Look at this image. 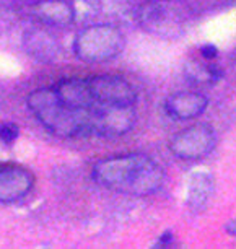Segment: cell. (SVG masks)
<instances>
[{
  "label": "cell",
  "mask_w": 236,
  "mask_h": 249,
  "mask_svg": "<svg viewBox=\"0 0 236 249\" xmlns=\"http://www.w3.org/2000/svg\"><path fill=\"white\" fill-rule=\"evenodd\" d=\"M100 186L127 196H148L163 184V168L144 153H126L105 158L93 168Z\"/></svg>",
  "instance_id": "1"
},
{
  "label": "cell",
  "mask_w": 236,
  "mask_h": 249,
  "mask_svg": "<svg viewBox=\"0 0 236 249\" xmlns=\"http://www.w3.org/2000/svg\"><path fill=\"white\" fill-rule=\"evenodd\" d=\"M33 116L44 127L59 137H87L91 135L90 111H77L64 105L54 88H37L26 98Z\"/></svg>",
  "instance_id": "2"
},
{
  "label": "cell",
  "mask_w": 236,
  "mask_h": 249,
  "mask_svg": "<svg viewBox=\"0 0 236 249\" xmlns=\"http://www.w3.org/2000/svg\"><path fill=\"white\" fill-rule=\"evenodd\" d=\"M124 49V36L116 26L91 25L75 36L73 53L85 62H106Z\"/></svg>",
  "instance_id": "3"
},
{
  "label": "cell",
  "mask_w": 236,
  "mask_h": 249,
  "mask_svg": "<svg viewBox=\"0 0 236 249\" xmlns=\"http://www.w3.org/2000/svg\"><path fill=\"white\" fill-rule=\"evenodd\" d=\"M140 26L152 35L162 37H176L182 35L186 15L181 5L171 0H148L137 10Z\"/></svg>",
  "instance_id": "4"
},
{
  "label": "cell",
  "mask_w": 236,
  "mask_h": 249,
  "mask_svg": "<svg viewBox=\"0 0 236 249\" xmlns=\"http://www.w3.org/2000/svg\"><path fill=\"white\" fill-rule=\"evenodd\" d=\"M88 87L96 106H134L137 93L127 80L117 75H94L90 77Z\"/></svg>",
  "instance_id": "5"
},
{
  "label": "cell",
  "mask_w": 236,
  "mask_h": 249,
  "mask_svg": "<svg viewBox=\"0 0 236 249\" xmlns=\"http://www.w3.org/2000/svg\"><path fill=\"white\" fill-rule=\"evenodd\" d=\"M91 135L119 137L127 134L135 124L134 106H96L90 111Z\"/></svg>",
  "instance_id": "6"
},
{
  "label": "cell",
  "mask_w": 236,
  "mask_h": 249,
  "mask_svg": "<svg viewBox=\"0 0 236 249\" xmlns=\"http://www.w3.org/2000/svg\"><path fill=\"white\" fill-rule=\"evenodd\" d=\"M215 147V132L210 125L197 124L176 134L169 142V150L181 160H199Z\"/></svg>",
  "instance_id": "7"
},
{
  "label": "cell",
  "mask_w": 236,
  "mask_h": 249,
  "mask_svg": "<svg viewBox=\"0 0 236 249\" xmlns=\"http://www.w3.org/2000/svg\"><path fill=\"white\" fill-rule=\"evenodd\" d=\"M35 176L18 164H0V202L20 200L33 189Z\"/></svg>",
  "instance_id": "8"
},
{
  "label": "cell",
  "mask_w": 236,
  "mask_h": 249,
  "mask_svg": "<svg viewBox=\"0 0 236 249\" xmlns=\"http://www.w3.org/2000/svg\"><path fill=\"white\" fill-rule=\"evenodd\" d=\"M59 100L72 109L91 111L94 107V100L91 96L87 78H65L60 80L54 87Z\"/></svg>",
  "instance_id": "9"
},
{
  "label": "cell",
  "mask_w": 236,
  "mask_h": 249,
  "mask_svg": "<svg viewBox=\"0 0 236 249\" xmlns=\"http://www.w3.org/2000/svg\"><path fill=\"white\" fill-rule=\"evenodd\" d=\"M207 107V98L202 93L196 91H179L174 93L164 103V109L171 117L179 121L194 119L200 116Z\"/></svg>",
  "instance_id": "10"
},
{
  "label": "cell",
  "mask_w": 236,
  "mask_h": 249,
  "mask_svg": "<svg viewBox=\"0 0 236 249\" xmlns=\"http://www.w3.org/2000/svg\"><path fill=\"white\" fill-rule=\"evenodd\" d=\"M36 21L47 26H67L73 21L75 10L65 0H42L31 8Z\"/></svg>",
  "instance_id": "11"
},
{
  "label": "cell",
  "mask_w": 236,
  "mask_h": 249,
  "mask_svg": "<svg viewBox=\"0 0 236 249\" xmlns=\"http://www.w3.org/2000/svg\"><path fill=\"white\" fill-rule=\"evenodd\" d=\"M26 53L42 62H51L59 53L57 41L44 30H31L23 37Z\"/></svg>",
  "instance_id": "12"
},
{
  "label": "cell",
  "mask_w": 236,
  "mask_h": 249,
  "mask_svg": "<svg viewBox=\"0 0 236 249\" xmlns=\"http://www.w3.org/2000/svg\"><path fill=\"white\" fill-rule=\"evenodd\" d=\"M212 194V178L209 175H196L191 181V196L189 202L196 209H202Z\"/></svg>",
  "instance_id": "13"
},
{
  "label": "cell",
  "mask_w": 236,
  "mask_h": 249,
  "mask_svg": "<svg viewBox=\"0 0 236 249\" xmlns=\"http://www.w3.org/2000/svg\"><path fill=\"white\" fill-rule=\"evenodd\" d=\"M186 75L194 83H212L218 78V70L207 64H191L187 65Z\"/></svg>",
  "instance_id": "14"
},
{
  "label": "cell",
  "mask_w": 236,
  "mask_h": 249,
  "mask_svg": "<svg viewBox=\"0 0 236 249\" xmlns=\"http://www.w3.org/2000/svg\"><path fill=\"white\" fill-rule=\"evenodd\" d=\"M18 135H20V129H18L17 124H13V122H3V124H0V142L12 143L13 140L18 139Z\"/></svg>",
  "instance_id": "15"
},
{
  "label": "cell",
  "mask_w": 236,
  "mask_h": 249,
  "mask_svg": "<svg viewBox=\"0 0 236 249\" xmlns=\"http://www.w3.org/2000/svg\"><path fill=\"white\" fill-rule=\"evenodd\" d=\"M202 55L207 57V59L215 57V55H217V49L214 48V46H205V48L202 49Z\"/></svg>",
  "instance_id": "16"
}]
</instances>
